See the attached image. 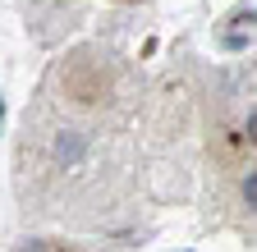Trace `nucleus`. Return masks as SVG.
Here are the masks:
<instances>
[{"instance_id":"obj_1","label":"nucleus","mask_w":257,"mask_h":252,"mask_svg":"<svg viewBox=\"0 0 257 252\" xmlns=\"http://www.w3.org/2000/svg\"><path fill=\"white\" fill-rule=\"evenodd\" d=\"M23 252H60V247H46V243H28Z\"/></svg>"}]
</instances>
